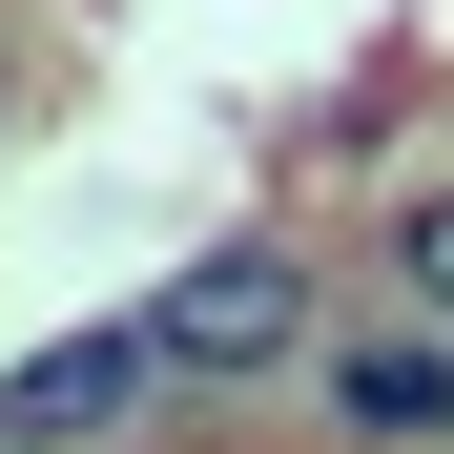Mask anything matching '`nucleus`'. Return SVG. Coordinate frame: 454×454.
<instances>
[{
	"label": "nucleus",
	"instance_id": "nucleus-1",
	"mask_svg": "<svg viewBox=\"0 0 454 454\" xmlns=\"http://www.w3.org/2000/svg\"><path fill=\"white\" fill-rule=\"evenodd\" d=\"M145 351H166L186 393H248V372H331L310 248H289V227H227V248H186V269H166V310H145Z\"/></svg>",
	"mask_w": 454,
	"mask_h": 454
},
{
	"label": "nucleus",
	"instance_id": "nucleus-3",
	"mask_svg": "<svg viewBox=\"0 0 454 454\" xmlns=\"http://www.w3.org/2000/svg\"><path fill=\"white\" fill-rule=\"evenodd\" d=\"M145 393H166L145 310H124V331H62V351H21V372H0V454H83V434H124Z\"/></svg>",
	"mask_w": 454,
	"mask_h": 454
},
{
	"label": "nucleus",
	"instance_id": "nucleus-5",
	"mask_svg": "<svg viewBox=\"0 0 454 454\" xmlns=\"http://www.w3.org/2000/svg\"><path fill=\"white\" fill-rule=\"evenodd\" d=\"M0 104H21V42H0Z\"/></svg>",
	"mask_w": 454,
	"mask_h": 454
},
{
	"label": "nucleus",
	"instance_id": "nucleus-2",
	"mask_svg": "<svg viewBox=\"0 0 454 454\" xmlns=\"http://www.w3.org/2000/svg\"><path fill=\"white\" fill-rule=\"evenodd\" d=\"M310 393H331V454H454V331H331V372H310Z\"/></svg>",
	"mask_w": 454,
	"mask_h": 454
},
{
	"label": "nucleus",
	"instance_id": "nucleus-4",
	"mask_svg": "<svg viewBox=\"0 0 454 454\" xmlns=\"http://www.w3.org/2000/svg\"><path fill=\"white\" fill-rule=\"evenodd\" d=\"M393 310H413V331H454V186H413V207H393Z\"/></svg>",
	"mask_w": 454,
	"mask_h": 454
}]
</instances>
